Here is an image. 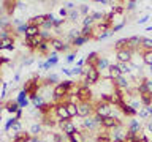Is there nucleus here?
Wrapping results in <instances>:
<instances>
[{"label": "nucleus", "mask_w": 152, "mask_h": 142, "mask_svg": "<svg viewBox=\"0 0 152 142\" xmlns=\"http://www.w3.org/2000/svg\"><path fill=\"white\" fill-rule=\"evenodd\" d=\"M138 115H140L141 120H149L151 118V114H149V111H147V107H142L141 111L138 112Z\"/></svg>", "instance_id": "f704fd0d"}, {"label": "nucleus", "mask_w": 152, "mask_h": 142, "mask_svg": "<svg viewBox=\"0 0 152 142\" xmlns=\"http://www.w3.org/2000/svg\"><path fill=\"white\" fill-rule=\"evenodd\" d=\"M84 73V68H81V66H73V68H70V76H83Z\"/></svg>", "instance_id": "473e14b6"}, {"label": "nucleus", "mask_w": 152, "mask_h": 142, "mask_svg": "<svg viewBox=\"0 0 152 142\" xmlns=\"http://www.w3.org/2000/svg\"><path fill=\"white\" fill-rule=\"evenodd\" d=\"M30 101H32V104H33V107L40 109V111L48 104V103L45 101V98L41 96V95H35V96H32V98H30Z\"/></svg>", "instance_id": "f3484780"}, {"label": "nucleus", "mask_w": 152, "mask_h": 142, "mask_svg": "<svg viewBox=\"0 0 152 142\" xmlns=\"http://www.w3.org/2000/svg\"><path fill=\"white\" fill-rule=\"evenodd\" d=\"M48 21L46 19V14H37V16H33L30 21H28V24H33V25H37V27H43L45 25V22Z\"/></svg>", "instance_id": "a211bd4d"}, {"label": "nucleus", "mask_w": 152, "mask_h": 142, "mask_svg": "<svg viewBox=\"0 0 152 142\" xmlns=\"http://www.w3.org/2000/svg\"><path fill=\"white\" fill-rule=\"evenodd\" d=\"M124 7H125L127 11H133L136 7H138V2H133V0H128V2L124 3Z\"/></svg>", "instance_id": "4c0bfd02"}, {"label": "nucleus", "mask_w": 152, "mask_h": 142, "mask_svg": "<svg viewBox=\"0 0 152 142\" xmlns=\"http://www.w3.org/2000/svg\"><path fill=\"white\" fill-rule=\"evenodd\" d=\"M122 125V120H121V117H106V118H103V128L104 130H114V128H117V126H121Z\"/></svg>", "instance_id": "6e6552de"}, {"label": "nucleus", "mask_w": 152, "mask_h": 142, "mask_svg": "<svg viewBox=\"0 0 152 142\" xmlns=\"http://www.w3.org/2000/svg\"><path fill=\"white\" fill-rule=\"evenodd\" d=\"M114 107H116V106H113V104H109L106 101L98 99V101H95V115H98V117H102V118L111 117Z\"/></svg>", "instance_id": "f03ea898"}, {"label": "nucleus", "mask_w": 152, "mask_h": 142, "mask_svg": "<svg viewBox=\"0 0 152 142\" xmlns=\"http://www.w3.org/2000/svg\"><path fill=\"white\" fill-rule=\"evenodd\" d=\"M19 79H21V74H19V73H16V74H14V82H18Z\"/></svg>", "instance_id": "603ef678"}, {"label": "nucleus", "mask_w": 152, "mask_h": 142, "mask_svg": "<svg viewBox=\"0 0 152 142\" xmlns=\"http://www.w3.org/2000/svg\"><path fill=\"white\" fill-rule=\"evenodd\" d=\"M95 114V103L87 101V103H79L78 104V117L79 118H87Z\"/></svg>", "instance_id": "20e7f679"}, {"label": "nucleus", "mask_w": 152, "mask_h": 142, "mask_svg": "<svg viewBox=\"0 0 152 142\" xmlns=\"http://www.w3.org/2000/svg\"><path fill=\"white\" fill-rule=\"evenodd\" d=\"M149 19H151V16H149V14H146V16H141L136 22H138V24H146L147 21H149Z\"/></svg>", "instance_id": "de8ad7c7"}, {"label": "nucleus", "mask_w": 152, "mask_h": 142, "mask_svg": "<svg viewBox=\"0 0 152 142\" xmlns=\"http://www.w3.org/2000/svg\"><path fill=\"white\" fill-rule=\"evenodd\" d=\"M144 82L147 85V88H149V92L152 93V79H144Z\"/></svg>", "instance_id": "09e8293b"}, {"label": "nucleus", "mask_w": 152, "mask_h": 142, "mask_svg": "<svg viewBox=\"0 0 152 142\" xmlns=\"http://www.w3.org/2000/svg\"><path fill=\"white\" fill-rule=\"evenodd\" d=\"M121 71H119V66H117V63L116 65H111L109 66V78H111L113 80H116V79H119L121 78Z\"/></svg>", "instance_id": "b1692460"}, {"label": "nucleus", "mask_w": 152, "mask_h": 142, "mask_svg": "<svg viewBox=\"0 0 152 142\" xmlns=\"http://www.w3.org/2000/svg\"><path fill=\"white\" fill-rule=\"evenodd\" d=\"M66 109H68V114L71 118L78 117V104H68L66 103Z\"/></svg>", "instance_id": "c85d7f7f"}, {"label": "nucleus", "mask_w": 152, "mask_h": 142, "mask_svg": "<svg viewBox=\"0 0 152 142\" xmlns=\"http://www.w3.org/2000/svg\"><path fill=\"white\" fill-rule=\"evenodd\" d=\"M109 66H111V63H109V60L106 59V57H100V59H98V63H97V70L100 71V73H103V71L109 70Z\"/></svg>", "instance_id": "aec40b11"}, {"label": "nucleus", "mask_w": 152, "mask_h": 142, "mask_svg": "<svg viewBox=\"0 0 152 142\" xmlns=\"http://www.w3.org/2000/svg\"><path fill=\"white\" fill-rule=\"evenodd\" d=\"M124 27H125V24H121V25H116V27H113L111 30H113L114 33H116V32H119V30H122Z\"/></svg>", "instance_id": "8fccbe9b"}, {"label": "nucleus", "mask_w": 152, "mask_h": 142, "mask_svg": "<svg viewBox=\"0 0 152 142\" xmlns=\"http://www.w3.org/2000/svg\"><path fill=\"white\" fill-rule=\"evenodd\" d=\"M79 8H76V9H73V11H70V14H68V19H70V21L71 22H76V21H78V19H79Z\"/></svg>", "instance_id": "72a5a7b5"}, {"label": "nucleus", "mask_w": 152, "mask_h": 142, "mask_svg": "<svg viewBox=\"0 0 152 142\" xmlns=\"http://www.w3.org/2000/svg\"><path fill=\"white\" fill-rule=\"evenodd\" d=\"M19 107H21V106L18 104L16 99H10V101H5V103H3V109H5L7 112H10L11 115H13V114L18 111Z\"/></svg>", "instance_id": "4468645a"}, {"label": "nucleus", "mask_w": 152, "mask_h": 142, "mask_svg": "<svg viewBox=\"0 0 152 142\" xmlns=\"http://www.w3.org/2000/svg\"><path fill=\"white\" fill-rule=\"evenodd\" d=\"M33 63V57H28V59H22L21 62V65L22 66H28V65H32Z\"/></svg>", "instance_id": "37998d69"}, {"label": "nucleus", "mask_w": 152, "mask_h": 142, "mask_svg": "<svg viewBox=\"0 0 152 142\" xmlns=\"http://www.w3.org/2000/svg\"><path fill=\"white\" fill-rule=\"evenodd\" d=\"M81 35L84 38H87V40L94 38V27H83L81 28Z\"/></svg>", "instance_id": "cd10ccee"}, {"label": "nucleus", "mask_w": 152, "mask_h": 142, "mask_svg": "<svg viewBox=\"0 0 152 142\" xmlns=\"http://www.w3.org/2000/svg\"><path fill=\"white\" fill-rule=\"evenodd\" d=\"M130 65H132L135 70H141V66L146 65V63H144V59H142V54H140V55L133 54V59H132V62H130Z\"/></svg>", "instance_id": "6ab92c4d"}, {"label": "nucleus", "mask_w": 152, "mask_h": 142, "mask_svg": "<svg viewBox=\"0 0 152 142\" xmlns=\"http://www.w3.org/2000/svg\"><path fill=\"white\" fill-rule=\"evenodd\" d=\"M94 25H95V19L92 14H89L83 19V27H94Z\"/></svg>", "instance_id": "c756f323"}, {"label": "nucleus", "mask_w": 152, "mask_h": 142, "mask_svg": "<svg viewBox=\"0 0 152 142\" xmlns=\"http://www.w3.org/2000/svg\"><path fill=\"white\" fill-rule=\"evenodd\" d=\"M75 60H76V54H75V52H70V54H66V59H65L66 63H73Z\"/></svg>", "instance_id": "ea45409f"}, {"label": "nucleus", "mask_w": 152, "mask_h": 142, "mask_svg": "<svg viewBox=\"0 0 152 142\" xmlns=\"http://www.w3.org/2000/svg\"><path fill=\"white\" fill-rule=\"evenodd\" d=\"M27 27H28V22H26V24H22V25L16 27V28H14V30H16V35H26Z\"/></svg>", "instance_id": "e433bc0d"}, {"label": "nucleus", "mask_w": 152, "mask_h": 142, "mask_svg": "<svg viewBox=\"0 0 152 142\" xmlns=\"http://www.w3.org/2000/svg\"><path fill=\"white\" fill-rule=\"evenodd\" d=\"M54 114L59 120H71L68 109H66V103H57L54 106Z\"/></svg>", "instance_id": "423d86ee"}, {"label": "nucleus", "mask_w": 152, "mask_h": 142, "mask_svg": "<svg viewBox=\"0 0 152 142\" xmlns=\"http://www.w3.org/2000/svg\"><path fill=\"white\" fill-rule=\"evenodd\" d=\"M98 54L97 52H90V54L86 57V65L87 66H95V68H97V63H98Z\"/></svg>", "instance_id": "412c9836"}, {"label": "nucleus", "mask_w": 152, "mask_h": 142, "mask_svg": "<svg viewBox=\"0 0 152 142\" xmlns=\"http://www.w3.org/2000/svg\"><path fill=\"white\" fill-rule=\"evenodd\" d=\"M146 131H149V133H152V120H149L146 123Z\"/></svg>", "instance_id": "3c124183"}, {"label": "nucleus", "mask_w": 152, "mask_h": 142, "mask_svg": "<svg viewBox=\"0 0 152 142\" xmlns=\"http://www.w3.org/2000/svg\"><path fill=\"white\" fill-rule=\"evenodd\" d=\"M30 141H32V134L30 133H26V131L18 133V134L11 139V142H30Z\"/></svg>", "instance_id": "dca6fc26"}, {"label": "nucleus", "mask_w": 152, "mask_h": 142, "mask_svg": "<svg viewBox=\"0 0 152 142\" xmlns=\"http://www.w3.org/2000/svg\"><path fill=\"white\" fill-rule=\"evenodd\" d=\"M140 99L142 101V104H144V107L152 106V93L151 92H147L144 95H140Z\"/></svg>", "instance_id": "393cba45"}, {"label": "nucleus", "mask_w": 152, "mask_h": 142, "mask_svg": "<svg viewBox=\"0 0 152 142\" xmlns=\"http://www.w3.org/2000/svg\"><path fill=\"white\" fill-rule=\"evenodd\" d=\"M40 88H41V85H40V82H38V79H37V74L33 76L32 79H28L27 82L24 84V87H22V90L28 95V98H32V96H35V95H38Z\"/></svg>", "instance_id": "7ed1b4c3"}, {"label": "nucleus", "mask_w": 152, "mask_h": 142, "mask_svg": "<svg viewBox=\"0 0 152 142\" xmlns=\"http://www.w3.org/2000/svg\"><path fill=\"white\" fill-rule=\"evenodd\" d=\"M59 14H60V17H68V14H70V11L66 8H60V11H59Z\"/></svg>", "instance_id": "49530a36"}, {"label": "nucleus", "mask_w": 152, "mask_h": 142, "mask_svg": "<svg viewBox=\"0 0 152 142\" xmlns=\"http://www.w3.org/2000/svg\"><path fill=\"white\" fill-rule=\"evenodd\" d=\"M87 41H89L87 38H84V36H79V38H76V40H75L73 43H71V46H73V47H79V46H84Z\"/></svg>", "instance_id": "2f4dec72"}, {"label": "nucleus", "mask_w": 152, "mask_h": 142, "mask_svg": "<svg viewBox=\"0 0 152 142\" xmlns=\"http://www.w3.org/2000/svg\"><path fill=\"white\" fill-rule=\"evenodd\" d=\"M142 59H144V63H146L147 66H152V51L142 52Z\"/></svg>", "instance_id": "7c9ffc66"}, {"label": "nucleus", "mask_w": 152, "mask_h": 142, "mask_svg": "<svg viewBox=\"0 0 152 142\" xmlns=\"http://www.w3.org/2000/svg\"><path fill=\"white\" fill-rule=\"evenodd\" d=\"M141 38H142V36H130V38H128L127 49H130V51H133V52H136V51L141 47Z\"/></svg>", "instance_id": "ddd939ff"}, {"label": "nucleus", "mask_w": 152, "mask_h": 142, "mask_svg": "<svg viewBox=\"0 0 152 142\" xmlns=\"http://www.w3.org/2000/svg\"><path fill=\"white\" fill-rule=\"evenodd\" d=\"M64 8H66L68 11H73V9H76V5L73 2H66V3H64Z\"/></svg>", "instance_id": "79ce46f5"}, {"label": "nucleus", "mask_w": 152, "mask_h": 142, "mask_svg": "<svg viewBox=\"0 0 152 142\" xmlns=\"http://www.w3.org/2000/svg\"><path fill=\"white\" fill-rule=\"evenodd\" d=\"M22 111H24V109H22V107H19L18 111L13 114V117L16 118V120H21V117H22Z\"/></svg>", "instance_id": "a18cd8bd"}, {"label": "nucleus", "mask_w": 152, "mask_h": 142, "mask_svg": "<svg viewBox=\"0 0 152 142\" xmlns=\"http://www.w3.org/2000/svg\"><path fill=\"white\" fill-rule=\"evenodd\" d=\"M28 133L32 134V137H38L43 133V123H33L30 126V130H28Z\"/></svg>", "instance_id": "5701e85b"}, {"label": "nucleus", "mask_w": 152, "mask_h": 142, "mask_svg": "<svg viewBox=\"0 0 152 142\" xmlns=\"http://www.w3.org/2000/svg\"><path fill=\"white\" fill-rule=\"evenodd\" d=\"M147 111H149V114H151V117H152V106H147Z\"/></svg>", "instance_id": "864d4df0"}, {"label": "nucleus", "mask_w": 152, "mask_h": 142, "mask_svg": "<svg viewBox=\"0 0 152 142\" xmlns=\"http://www.w3.org/2000/svg\"><path fill=\"white\" fill-rule=\"evenodd\" d=\"M46 82L48 84H60V80H59V76H57V74H49V76H48V78H46Z\"/></svg>", "instance_id": "c9c22d12"}, {"label": "nucleus", "mask_w": 152, "mask_h": 142, "mask_svg": "<svg viewBox=\"0 0 152 142\" xmlns=\"http://www.w3.org/2000/svg\"><path fill=\"white\" fill-rule=\"evenodd\" d=\"M111 35H114V32L113 30H109V32H104V33H102V35L98 36V40L102 41V40H106V38H109Z\"/></svg>", "instance_id": "a19ab883"}, {"label": "nucleus", "mask_w": 152, "mask_h": 142, "mask_svg": "<svg viewBox=\"0 0 152 142\" xmlns=\"http://www.w3.org/2000/svg\"><path fill=\"white\" fill-rule=\"evenodd\" d=\"M75 87V82L73 80H64V82L57 84L54 87V101L57 103H65L66 96L71 93V88Z\"/></svg>", "instance_id": "f257e3e1"}, {"label": "nucleus", "mask_w": 152, "mask_h": 142, "mask_svg": "<svg viewBox=\"0 0 152 142\" xmlns=\"http://www.w3.org/2000/svg\"><path fill=\"white\" fill-rule=\"evenodd\" d=\"M59 128H60V131L64 133L65 136H68V137L71 134H75L76 131H79L73 120H59Z\"/></svg>", "instance_id": "39448f33"}, {"label": "nucleus", "mask_w": 152, "mask_h": 142, "mask_svg": "<svg viewBox=\"0 0 152 142\" xmlns=\"http://www.w3.org/2000/svg\"><path fill=\"white\" fill-rule=\"evenodd\" d=\"M40 32H41V28H40V27L33 25V24H28L27 32H26V38H33V36L40 35Z\"/></svg>", "instance_id": "4be33fe9"}, {"label": "nucleus", "mask_w": 152, "mask_h": 142, "mask_svg": "<svg viewBox=\"0 0 152 142\" xmlns=\"http://www.w3.org/2000/svg\"><path fill=\"white\" fill-rule=\"evenodd\" d=\"M141 47L146 51H152V38H141Z\"/></svg>", "instance_id": "bb28decb"}, {"label": "nucleus", "mask_w": 152, "mask_h": 142, "mask_svg": "<svg viewBox=\"0 0 152 142\" xmlns=\"http://www.w3.org/2000/svg\"><path fill=\"white\" fill-rule=\"evenodd\" d=\"M79 13L84 14V17L89 16V5H81V7H79Z\"/></svg>", "instance_id": "58836bf2"}, {"label": "nucleus", "mask_w": 152, "mask_h": 142, "mask_svg": "<svg viewBox=\"0 0 152 142\" xmlns=\"http://www.w3.org/2000/svg\"><path fill=\"white\" fill-rule=\"evenodd\" d=\"M149 73L152 74V66H149Z\"/></svg>", "instance_id": "5fc2aeb1"}, {"label": "nucleus", "mask_w": 152, "mask_h": 142, "mask_svg": "<svg viewBox=\"0 0 152 142\" xmlns=\"http://www.w3.org/2000/svg\"><path fill=\"white\" fill-rule=\"evenodd\" d=\"M0 49L2 51H14V36H7L0 40Z\"/></svg>", "instance_id": "f8f14e48"}, {"label": "nucleus", "mask_w": 152, "mask_h": 142, "mask_svg": "<svg viewBox=\"0 0 152 142\" xmlns=\"http://www.w3.org/2000/svg\"><path fill=\"white\" fill-rule=\"evenodd\" d=\"M76 95H78V98H79L81 103H87V101H92V95L94 93H92V90H90L89 87H86V85H79Z\"/></svg>", "instance_id": "0eeeda50"}, {"label": "nucleus", "mask_w": 152, "mask_h": 142, "mask_svg": "<svg viewBox=\"0 0 152 142\" xmlns=\"http://www.w3.org/2000/svg\"><path fill=\"white\" fill-rule=\"evenodd\" d=\"M51 46H52V49H54L56 52H68L70 51V46L66 44V43L62 41L60 38H52V40H51Z\"/></svg>", "instance_id": "9d476101"}, {"label": "nucleus", "mask_w": 152, "mask_h": 142, "mask_svg": "<svg viewBox=\"0 0 152 142\" xmlns=\"http://www.w3.org/2000/svg\"><path fill=\"white\" fill-rule=\"evenodd\" d=\"M127 130L128 133H132V134H136V133L142 131V126H141V122L140 120H130L127 125Z\"/></svg>", "instance_id": "2eb2a0df"}, {"label": "nucleus", "mask_w": 152, "mask_h": 142, "mask_svg": "<svg viewBox=\"0 0 152 142\" xmlns=\"http://www.w3.org/2000/svg\"><path fill=\"white\" fill-rule=\"evenodd\" d=\"M117 107L121 109V112L124 114V115H127V117H135V115H138V111H135V109H133L130 104H127L125 101L121 103Z\"/></svg>", "instance_id": "9b49d317"}, {"label": "nucleus", "mask_w": 152, "mask_h": 142, "mask_svg": "<svg viewBox=\"0 0 152 142\" xmlns=\"http://www.w3.org/2000/svg\"><path fill=\"white\" fill-rule=\"evenodd\" d=\"M8 82H3L2 84V98H3V101H5V96H7V90H8Z\"/></svg>", "instance_id": "c03bdc74"}, {"label": "nucleus", "mask_w": 152, "mask_h": 142, "mask_svg": "<svg viewBox=\"0 0 152 142\" xmlns=\"http://www.w3.org/2000/svg\"><path fill=\"white\" fill-rule=\"evenodd\" d=\"M127 44H128V38H121L114 43V47L116 51H122V49H127Z\"/></svg>", "instance_id": "a878e982"}, {"label": "nucleus", "mask_w": 152, "mask_h": 142, "mask_svg": "<svg viewBox=\"0 0 152 142\" xmlns=\"http://www.w3.org/2000/svg\"><path fill=\"white\" fill-rule=\"evenodd\" d=\"M133 54H135V52L130 51V49H122V51H117V52H116L117 62H121V63H130L132 59H133Z\"/></svg>", "instance_id": "1a4fd4ad"}]
</instances>
